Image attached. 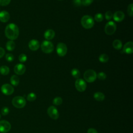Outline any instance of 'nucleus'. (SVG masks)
<instances>
[{
  "label": "nucleus",
  "mask_w": 133,
  "mask_h": 133,
  "mask_svg": "<svg viewBox=\"0 0 133 133\" xmlns=\"http://www.w3.org/2000/svg\"><path fill=\"white\" fill-rule=\"evenodd\" d=\"M5 36L9 39H16L19 34V30L18 26L14 23L8 24L5 29Z\"/></svg>",
  "instance_id": "1"
},
{
  "label": "nucleus",
  "mask_w": 133,
  "mask_h": 133,
  "mask_svg": "<svg viewBox=\"0 0 133 133\" xmlns=\"http://www.w3.org/2000/svg\"><path fill=\"white\" fill-rule=\"evenodd\" d=\"M82 26L86 29H89L93 27L95 21L94 18L89 15L84 16L81 20Z\"/></svg>",
  "instance_id": "2"
},
{
  "label": "nucleus",
  "mask_w": 133,
  "mask_h": 133,
  "mask_svg": "<svg viewBox=\"0 0 133 133\" xmlns=\"http://www.w3.org/2000/svg\"><path fill=\"white\" fill-rule=\"evenodd\" d=\"M12 105L16 108H23L26 104V101L22 96L15 97L12 100Z\"/></svg>",
  "instance_id": "3"
},
{
  "label": "nucleus",
  "mask_w": 133,
  "mask_h": 133,
  "mask_svg": "<svg viewBox=\"0 0 133 133\" xmlns=\"http://www.w3.org/2000/svg\"><path fill=\"white\" fill-rule=\"evenodd\" d=\"M84 78L85 80L88 83L94 82L97 78L96 72L93 70L88 69L85 72Z\"/></svg>",
  "instance_id": "4"
},
{
  "label": "nucleus",
  "mask_w": 133,
  "mask_h": 133,
  "mask_svg": "<svg viewBox=\"0 0 133 133\" xmlns=\"http://www.w3.org/2000/svg\"><path fill=\"white\" fill-rule=\"evenodd\" d=\"M41 47L43 52L46 54H50L52 52L54 49L53 44L49 41H43L41 44Z\"/></svg>",
  "instance_id": "5"
},
{
  "label": "nucleus",
  "mask_w": 133,
  "mask_h": 133,
  "mask_svg": "<svg viewBox=\"0 0 133 133\" xmlns=\"http://www.w3.org/2000/svg\"><path fill=\"white\" fill-rule=\"evenodd\" d=\"M116 30V24L114 22L112 21H110L107 22L104 27V32L107 35H111L114 34Z\"/></svg>",
  "instance_id": "6"
},
{
  "label": "nucleus",
  "mask_w": 133,
  "mask_h": 133,
  "mask_svg": "<svg viewBox=\"0 0 133 133\" xmlns=\"http://www.w3.org/2000/svg\"><path fill=\"white\" fill-rule=\"evenodd\" d=\"M56 51L59 56L63 57L67 53V51H68L67 46L63 43H59L57 45Z\"/></svg>",
  "instance_id": "7"
},
{
  "label": "nucleus",
  "mask_w": 133,
  "mask_h": 133,
  "mask_svg": "<svg viewBox=\"0 0 133 133\" xmlns=\"http://www.w3.org/2000/svg\"><path fill=\"white\" fill-rule=\"evenodd\" d=\"M75 86L78 91L83 92L86 90L87 85L84 79L82 78H77L75 82Z\"/></svg>",
  "instance_id": "8"
},
{
  "label": "nucleus",
  "mask_w": 133,
  "mask_h": 133,
  "mask_svg": "<svg viewBox=\"0 0 133 133\" xmlns=\"http://www.w3.org/2000/svg\"><path fill=\"white\" fill-rule=\"evenodd\" d=\"M1 90L3 94L9 96L13 94L14 91V88L10 84H4L1 86Z\"/></svg>",
  "instance_id": "9"
},
{
  "label": "nucleus",
  "mask_w": 133,
  "mask_h": 133,
  "mask_svg": "<svg viewBox=\"0 0 133 133\" xmlns=\"http://www.w3.org/2000/svg\"><path fill=\"white\" fill-rule=\"evenodd\" d=\"M47 113L49 116L54 119H57L59 117V112L57 108L54 106H50L47 109Z\"/></svg>",
  "instance_id": "10"
},
{
  "label": "nucleus",
  "mask_w": 133,
  "mask_h": 133,
  "mask_svg": "<svg viewBox=\"0 0 133 133\" xmlns=\"http://www.w3.org/2000/svg\"><path fill=\"white\" fill-rule=\"evenodd\" d=\"M11 129L10 123L6 120L0 121V132L6 133L8 132Z\"/></svg>",
  "instance_id": "11"
},
{
  "label": "nucleus",
  "mask_w": 133,
  "mask_h": 133,
  "mask_svg": "<svg viewBox=\"0 0 133 133\" xmlns=\"http://www.w3.org/2000/svg\"><path fill=\"white\" fill-rule=\"evenodd\" d=\"M14 70L16 74L21 75L25 73L26 68L24 64L22 63H18L15 66Z\"/></svg>",
  "instance_id": "12"
},
{
  "label": "nucleus",
  "mask_w": 133,
  "mask_h": 133,
  "mask_svg": "<svg viewBox=\"0 0 133 133\" xmlns=\"http://www.w3.org/2000/svg\"><path fill=\"white\" fill-rule=\"evenodd\" d=\"M29 47V48L32 50V51H36L37 49H38V48H39V42L35 39H31L29 42V44H28Z\"/></svg>",
  "instance_id": "13"
},
{
  "label": "nucleus",
  "mask_w": 133,
  "mask_h": 133,
  "mask_svg": "<svg viewBox=\"0 0 133 133\" xmlns=\"http://www.w3.org/2000/svg\"><path fill=\"white\" fill-rule=\"evenodd\" d=\"M125 18V15L122 11H116L113 15V19L116 22H121L124 20Z\"/></svg>",
  "instance_id": "14"
},
{
  "label": "nucleus",
  "mask_w": 133,
  "mask_h": 133,
  "mask_svg": "<svg viewBox=\"0 0 133 133\" xmlns=\"http://www.w3.org/2000/svg\"><path fill=\"white\" fill-rule=\"evenodd\" d=\"M123 51L127 54H131L133 52V43L132 42H127L123 47Z\"/></svg>",
  "instance_id": "15"
},
{
  "label": "nucleus",
  "mask_w": 133,
  "mask_h": 133,
  "mask_svg": "<svg viewBox=\"0 0 133 133\" xmlns=\"http://www.w3.org/2000/svg\"><path fill=\"white\" fill-rule=\"evenodd\" d=\"M10 18L9 12L5 10H3L0 12V21L2 22H7Z\"/></svg>",
  "instance_id": "16"
},
{
  "label": "nucleus",
  "mask_w": 133,
  "mask_h": 133,
  "mask_svg": "<svg viewBox=\"0 0 133 133\" xmlns=\"http://www.w3.org/2000/svg\"><path fill=\"white\" fill-rule=\"evenodd\" d=\"M44 36L45 39L47 40H50L55 37V32L52 29H48L45 32Z\"/></svg>",
  "instance_id": "17"
},
{
  "label": "nucleus",
  "mask_w": 133,
  "mask_h": 133,
  "mask_svg": "<svg viewBox=\"0 0 133 133\" xmlns=\"http://www.w3.org/2000/svg\"><path fill=\"white\" fill-rule=\"evenodd\" d=\"M94 98L98 101H102L104 100L105 98L104 95L101 92H96L94 95Z\"/></svg>",
  "instance_id": "18"
},
{
  "label": "nucleus",
  "mask_w": 133,
  "mask_h": 133,
  "mask_svg": "<svg viewBox=\"0 0 133 133\" xmlns=\"http://www.w3.org/2000/svg\"><path fill=\"white\" fill-rule=\"evenodd\" d=\"M15 43L11 40L8 41L6 44V48L8 51H12L15 48Z\"/></svg>",
  "instance_id": "19"
},
{
  "label": "nucleus",
  "mask_w": 133,
  "mask_h": 133,
  "mask_svg": "<svg viewBox=\"0 0 133 133\" xmlns=\"http://www.w3.org/2000/svg\"><path fill=\"white\" fill-rule=\"evenodd\" d=\"M10 82L11 85H12L14 86H17L19 84V78L17 75H13L10 77Z\"/></svg>",
  "instance_id": "20"
},
{
  "label": "nucleus",
  "mask_w": 133,
  "mask_h": 133,
  "mask_svg": "<svg viewBox=\"0 0 133 133\" xmlns=\"http://www.w3.org/2000/svg\"><path fill=\"white\" fill-rule=\"evenodd\" d=\"M113 47L117 50L121 49L122 47V42L119 39H115L112 43Z\"/></svg>",
  "instance_id": "21"
},
{
  "label": "nucleus",
  "mask_w": 133,
  "mask_h": 133,
  "mask_svg": "<svg viewBox=\"0 0 133 133\" xmlns=\"http://www.w3.org/2000/svg\"><path fill=\"white\" fill-rule=\"evenodd\" d=\"M0 73L3 75H6L9 73V68L6 65H2L0 67Z\"/></svg>",
  "instance_id": "22"
},
{
  "label": "nucleus",
  "mask_w": 133,
  "mask_h": 133,
  "mask_svg": "<svg viewBox=\"0 0 133 133\" xmlns=\"http://www.w3.org/2000/svg\"><path fill=\"white\" fill-rule=\"evenodd\" d=\"M109 56L104 54H102L101 55H100L99 57V61H100L102 63H105L109 61Z\"/></svg>",
  "instance_id": "23"
},
{
  "label": "nucleus",
  "mask_w": 133,
  "mask_h": 133,
  "mask_svg": "<svg viewBox=\"0 0 133 133\" xmlns=\"http://www.w3.org/2000/svg\"><path fill=\"white\" fill-rule=\"evenodd\" d=\"M71 75L75 78H79L80 76V71L76 68H74L71 70Z\"/></svg>",
  "instance_id": "24"
},
{
  "label": "nucleus",
  "mask_w": 133,
  "mask_h": 133,
  "mask_svg": "<svg viewBox=\"0 0 133 133\" xmlns=\"http://www.w3.org/2000/svg\"><path fill=\"white\" fill-rule=\"evenodd\" d=\"M94 19L98 22H101L103 20V16L101 13H97L95 15Z\"/></svg>",
  "instance_id": "25"
},
{
  "label": "nucleus",
  "mask_w": 133,
  "mask_h": 133,
  "mask_svg": "<svg viewBox=\"0 0 133 133\" xmlns=\"http://www.w3.org/2000/svg\"><path fill=\"white\" fill-rule=\"evenodd\" d=\"M53 104L56 105H59L62 103V99L60 97H56L53 100Z\"/></svg>",
  "instance_id": "26"
},
{
  "label": "nucleus",
  "mask_w": 133,
  "mask_h": 133,
  "mask_svg": "<svg viewBox=\"0 0 133 133\" xmlns=\"http://www.w3.org/2000/svg\"><path fill=\"white\" fill-rule=\"evenodd\" d=\"M26 98L27 100L29 101H33L36 99V96L34 93L31 92L28 95Z\"/></svg>",
  "instance_id": "27"
},
{
  "label": "nucleus",
  "mask_w": 133,
  "mask_h": 133,
  "mask_svg": "<svg viewBox=\"0 0 133 133\" xmlns=\"http://www.w3.org/2000/svg\"><path fill=\"white\" fill-rule=\"evenodd\" d=\"M127 13L128 15L130 17H132L133 16V4H130L127 7Z\"/></svg>",
  "instance_id": "28"
},
{
  "label": "nucleus",
  "mask_w": 133,
  "mask_h": 133,
  "mask_svg": "<svg viewBox=\"0 0 133 133\" xmlns=\"http://www.w3.org/2000/svg\"><path fill=\"white\" fill-rule=\"evenodd\" d=\"M97 77H98V78L100 80H104L107 77V75L105 73L100 72L97 75Z\"/></svg>",
  "instance_id": "29"
},
{
  "label": "nucleus",
  "mask_w": 133,
  "mask_h": 133,
  "mask_svg": "<svg viewBox=\"0 0 133 133\" xmlns=\"http://www.w3.org/2000/svg\"><path fill=\"white\" fill-rule=\"evenodd\" d=\"M113 14L110 10L107 11L105 14V18L107 20H110L113 18Z\"/></svg>",
  "instance_id": "30"
},
{
  "label": "nucleus",
  "mask_w": 133,
  "mask_h": 133,
  "mask_svg": "<svg viewBox=\"0 0 133 133\" xmlns=\"http://www.w3.org/2000/svg\"><path fill=\"white\" fill-rule=\"evenodd\" d=\"M5 59L8 62H12L14 60V56L12 54L8 53L6 55Z\"/></svg>",
  "instance_id": "31"
},
{
  "label": "nucleus",
  "mask_w": 133,
  "mask_h": 133,
  "mask_svg": "<svg viewBox=\"0 0 133 133\" xmlns=\"http://www.w3.org/2000/svg\"><path fill=\"white\" fill-rule=\"evenodd\" d=\"M18 59H19V60L20 62L23 63V62H24L26 61L27 56H26V55H25L24 54H21L19 56Z\"/></svg>",
  "instance_id": "32"
},
{
  "label": "nucleus",
  "mask_w": 133,
  "mask_h": 133,
  "mask_svg": "<svg viewBox=\"0 0 133 133\" xmlns=\"http://www.w3.org/2000/svg\"><path fill=\"white\" fill-rule=\"evenodd\" d=\"M9 112V109L7 107H4L1 110V113L3 115H6Z\"/></svg>",
  "instance_id": "33"
},
{
  "label": "nucleus",
  "mask_w": 133,
  "mask_h": 133,
  "mask_svg": "<svg viewBox=\"0 0 133 133\" xmlns=\"http://www.w3.org/2000/svg\"><path fill=\"white\" fill-rule=\"evenodd\" d=\"M82 5L85 6H88L90 5L94 1V0H81Z\"/></svg>",
  "instance_id": "34"
},
{
  "label": "nucleus",
  "mask_w": 133,
  "mask_h": 133,
  "mask_svg": "<svg viewBox=\"0 0 133 133\" xmlns=\"http://www.w3.org/2000/svg\"><path fill=\"white\" fill-rule=\"evenodd\" d=\"M10 1L11 0H0V5L3 6H7L10 3Z\"/></svg>",
  "instance_id": "35"
},
{
  "label": "nucleus",
  "mask_w": 133,
  "mask_h": 133,
  "mask_svg": "<svg viewBox=\"0 0 133 133\" xmlns=\"http://www.w3.org/2000/svg\"><path fill=\"white\" fill-rule=\"evenodd\" d=\"M73 4L76 7L81 6L82 5V1L81 0H73Z\"/></svg>",
  "instance_id": "36"
},
{
  "label": "nucleus",
  "mask_w": 133,
  "mask_h": 133,
  "mask_svg": "<svg viewBox=\"0 0 133 133\" xmlns=\"http://www.w3.org/2000/svg\"><path fill=\"white\" fill-rule=\"evenodd\" d=\"M87 133H98V132L95 129L92 128H89L88 129Z\"/></svg>",
  "instance_id": "37"
},
{
  "label": "nucleus",
  "mask_w": 133,
  "mask_h": 133,
  "mask_svg": "<svg viewBox=\"0 0 133 133\" xmlns=\"http://www.w3.org/2000/svg\"><path fill=\"white\" fill-rule=\"evenodd\" d=\"M5 52V50L3 48L0 47V58H2L4 56Z\"/></svg>",
  "instance_id": "38"
},
{
  "label": "nucleus",
  "mask_w": 133,
  "mask_h": 133,
  "mask_svg": "<svg viewBox=\"0 0 133 133\" xmlns=\"http://www.w3.org/2000/svg\"><path fill=\"white\" fill-rule=\"evenodd\" d=\"M1 114H0V118H1Z\"/></svg>",
  "instance_id": "39"
},
{
  "label": "nucleus",
  "mask_w": 133,
  "mask_h": 133,
  "mask_svg": "<svg viewBox=\"0 0 133 133\" xmlns=\"http://www.w3.org/2000/svg\"><path fill=\"white\" fill-rule=\"evenodd\" d=\"M59 1H62V0H59Z\"/></svg>",
  "instance_id": "40"
}]
</instances>
